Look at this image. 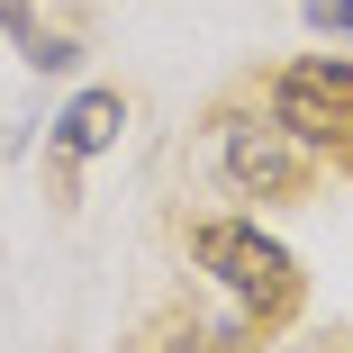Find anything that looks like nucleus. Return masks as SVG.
Instances as JSON below:
<instances>
[{"label": "nucleus", "instance_id": "nucleus-1", "mask_svg": "<svg viewBox=\"0 0 353 353\" xmlns=\"http://www.w3.org/2000/svg\"><path fill=\"white\" fill-rule=\"evenodd\" d=\"M190 254L227 281V299L245 308V326H290V317H299V263L281 254L263 227H245V218H199V227H190Z\"/></svg>", "mask_w": 353, "mask_h": 353}, {"label": "nucleus", "instance_id": "nucleus-2", "mask_svg": "<svg viewBox=\"0 0 353 353\" xmlns=\"http://www.w3.org/2000/svg\"><path fill=\"white\" fill-rule=\"evenodd\" d=\"M272 118L290 127L299 145L353 154V63H344V54H299V63H281V82H272Z\"/></svg>", "mask_w": 353, "mask_h": 353}, {"label": "nucleus", "instance_id": "nucleus-3", "mask_svg": "<svg viewBox=\"0 0 353 353\" xmlns=\"http://www.w3.org/2000/svg\"><path fill=\"white\" fill-rule=\"evenodd\" d=\"M227 181L245 190V199H308V145H299V136L290 127H263V118H236L227 127Z\"/></svg>", "mask_w": 353, "mask_h": 353}, {"label": "nucleus", "instance_id": "nucleus-4", "mask_svg": "<svg viewBox=\"0 0 353 353\" xmlns=\"http://www.w3.org/2000/svg\"><path fill=\"white\" fill-rule=\"evenodd\" d=\"M118 127H127V100H118V91H82L73 109L54 118V154H63V163H82V154L118 145Z\"/></svg>", "mask_w": 353, "mask_h": 353}, {"label": "nucleus", "instance_id": "nucleus-5", "mask_svg": "<svg viewBox=\"0 0 353 353\" xmlns=\"http://www.w3.org/2000/svg\"><path fill=\"white\" fill-rule=\"evenodd\" d=\"M0 28H10V46L37 63V73H63V63H73V46H63V37H54V28L28 10V0H0Z\"/></svg>", "mask_w": 353, "mask_h": 353}, {"label": "nucleus", "instance_id": "nucleus-6", "mask_svg": "<svg viewBox=\"0 0 353 353\" xmlns=\"http://www.w3.org/2000/svg\"><path fill=\"white\" fill-rule=\"evenodd\" d=\"M172 353H263V344H254L245 326H181Z\"/></svg>", "mask_w": 353, "mask_h": 353}, {"label": "nucleus", "instance_id": "nucleus-7", "mask_svg": "<svg viewBox=\"0 0 353 353\" xmlns=\"http://www.w3.org/2000/svg\"><path fill=\"white\" fill-rule=\"evenodd\" d=\"M308 10V28H335V37H353V0H299Z\"/></svg>", "mask_w": 353, "mask_h": 353}]
</instances>
